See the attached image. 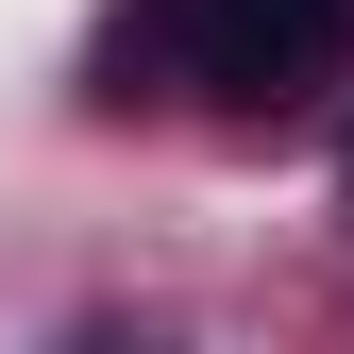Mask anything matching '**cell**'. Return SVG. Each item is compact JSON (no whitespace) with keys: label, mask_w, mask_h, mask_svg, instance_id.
<instances>
[{"label":"cell","mask_w":354,"mask_h":354,"mask_svg":"<svg viewBox=\"0 0 354 354\" xmlns=\"http://www.w3.org/2000/svg\"><path fill=\"white\" fill-rule=\"evenodd\" d=\"M169 51H186V84H203V102L287 118L304 84H337V51H354V0H169Z\"/></svg>","instance_id":"6da1fadb"},{"label":"cell","mask_w":354,"mask_h":354,"mask_svg":"<svg viewBox=\"0 0 354 354\" xmlns=\"http://www.w3.org/2000/svg\"><path fill=\"white\" fill-rule=\"evenodd\" d=\"M337 186H354V152H337Z\"/></svg>","instance_id":"7a4b0ae2"}]
</instances>
